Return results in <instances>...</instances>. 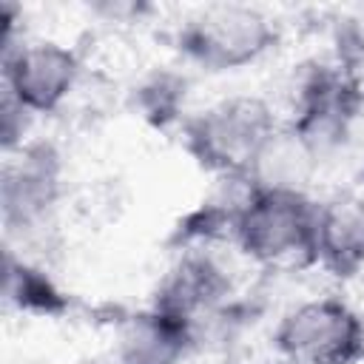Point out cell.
Instances as JSON below:
<instances>
[{
	"instance_id": "3957f363",
	"label": "cell",
	"mask_w": 364,
	"mask_h": 364,
	"mask_svg": "<svg viewBox=\"0 0 364 364\" xmlns=\"http://www.w3.org/2000/svg\"><path fill=\"white\" fill-rule=\"evenodd\" d=\"M276 43L273 20L245 3H210L179 28V48L208 71H233L256 63Z\"/></svg>"
},
{
	"instance_id": "7a4b0ae2",
	"label": "cell",
	"mask_w": 364,
	"mask_h": 364,
	"mask_svg": "<svg viewBox=\"0 0 364 364\" xmlns=\"http://www.w3.org/2000/svg\"><path fill=\"white\" fill-rule=\"evenodd\" d=\"M279 128L262 97L233 94L185 122V148L208 171L245 179L262 145Z\"/></svg>"
},
{
	"instance_id": "7c38bea8",
	"label": "cell",
	"mask_w": 364,
	"mask_h": 364,
	"mask_svg": "<svg viewBox=\"0 0 364 364\" xmlns=\"http://www.w3.org/2000/svg\"><path fill=\"white\" fill-rule=\"evenodd\" d=\"M6 296L20 304V310H40L54 313L60 310V293L48 282V276L37 267H28L26 262L6 259Z\"/></svg>"
},
{
	"instance_id": "277c9868",
	"label": "cell",
	"mask_w": 364,
	"mask_h": 364,
	"mask_svg": "<svg viewBox=\"0 0 364 364\" xmlns=\"http://www.w3.org/2000/svg\"><path fill=\"white\" fill-rule=\"evenodd\" d=\"M273 344L290 364H355L364 358V321L347 301L321 296L287 310Z\"/></svg>"
},
{
	"instance_id": "8992f818",
	"label": "cell",
	"mask_w": 364,
	"mask_h": 364,
	"mask_svg": "<svg viewBox=\"0 0 364 364\" xmlns=\"http://www.w3.org/2000/svg\"><path fill=\"white\" fill-rule=\"evenodd\" d=\"M358 102V82L350 74L333 65H316L299 82L296 117L290 125L321 154L327 145L344 136Z\"/></svg>"
},
{
	"instance_id": "52a82bcc",
	"label": "cell",
	"mask_w": 364,
	"mask_h": 364,
	"mask_svg": "<svg viewBox=\"0 0 364 364\" xmlns=\"http://www.w3.org/2000/svg\"><path fill=\"white\" fill-rule=\"evenodd\" d=\"M60 196V159L51 145H20L3 171V216L9 228H31Z\"/></svg>"
},
{
	"instance_id": "8fae6325",
	"label": "cell",
	"mask_w": 364,
	"mask_h": 364,
	"mask_svg": "<svg viewBox=\"0 0 364 364\" xmlns=\"http://www.w3.org/2000/svg\"><path fill=\"white\" fill-rule=\"evenodd\" d=\"M225 293H228V279H225L222 267L216 262H210L208 256H188L168 276V282L156 299V307L193 324L196 316L210 310Z\"/></svg>"
},
{
	"instance_id": "6da1fadb",
	"label": "cell",
	"mask_w": 364,
	"mask_h": 364,
	"mask_svg": "<svg viewBox=\"0 0 364 364\" xmlns=\"http://www.w3.org/2000/svg\"><path fill=\"white\" fill-rule=\"evenodd\" d=\"M230 236L262 267L296 270L316 264V202L307 193L247 188Z\"/></svg>"
},
{
	"instance_id": "ba28073f",
	"label": "cell",
	"mask_w": 364,
	"mask_h": 364,
	"mask_svg": "<svg viewBox=\"0 0 364 364\" xmlns=\"http://www.w3.org/2000/svg\"><path fill=\"white\" fill-rule=\"evenodd\" d=\"M316 264L341 279L364 267V196L341 191L316 205Z\"/></svg>"
},
{
	"instance_id": "30bf717a",
	"label": "cell",
	"mask_w": 364,
	"mask_h": 364,
	"mask_svg": "<svg viewBox=\"0 0 364 364\" xmlns=\"http://www.w3.org/2000/svg\"><path fill=\"white\" fill-rule=\"evenodd\" d=\"M316 168L318 151L293 125H279L247 168L245 185L253 191L307 193Z\"/></svg>"
},
{
	"instance_id": "9c48e42d",
	"label": "cell",
	"mask_w": 364,
	"mask_h": 364,
	"mask_svg": "<svg viewBox=\"0 0 364 364\" xmlns=\"http://www.w3.org/2000/svg\"><path fill=\"white\" fill-rule=\"evenodd\" d=\"M191 341L193 324L154 304L122 321L117 355L119 364H182Z\"/></svg>"
},
{
	"instance_id": "5b68a950",
	"label": "cell",
	"mask_w": 364,
	"mask_h": 364,
	"mask_svg": "<svg viewBox=\"0 0 364 364\" xmlns=\"http://www.w3.org/2000/svg\"><path fill=\"white\" fill-rule=\"evenodd\" d=\"M80 68L74 48L57 40H26L3 54L6 94L28 114H51L74 91Z\"/></svg>"
}]
</instances>
